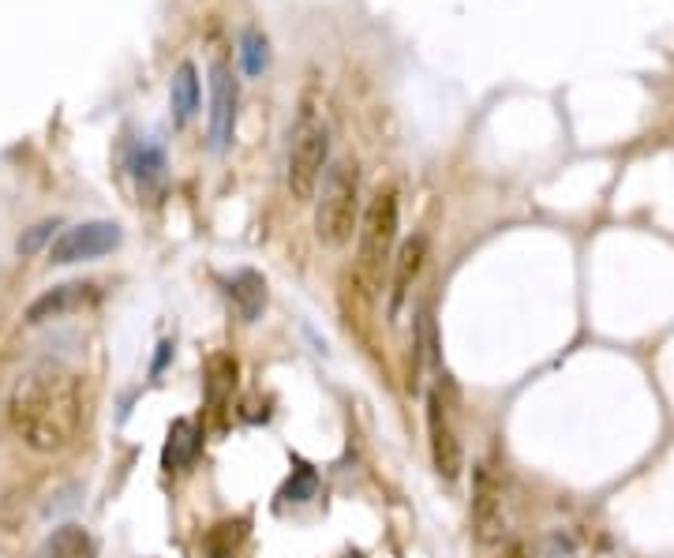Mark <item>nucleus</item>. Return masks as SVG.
Instances as JSON below:
<instances>
[{
  "instance_id": "f257e3e1",
  "label": "nucleus",
  "mask_w": 674,
  "mask_h": 558,
  "mask_svg": "<svg viewBox=\"0 0 674 558\" xmlns=\"http://www.w3.org/2000/svg\"><path fill=\"white\" fill-rule=\"evenodd\" d=\"M15 435L38 453H57L79 435L83 427V390L79 375L64 364H34L31 371L15 382L12 401H8Z\"/></svg>"
},
{
  "instance_id": "f03ea898",
  "label": "nucleus",
  "mask_w": 674,
  "mask_h": 558,
  "mask_svg": "<svg viewBox=\"0 0 674 558\" xmlns=\"http://www.w3.org/2000/svg\"><path fill=\"white\" fill-rule=\"evenodd\" d=\"M330 128L315 112L311 102L300 106L293 132H288V154H285V188L296 203H311L322 185V173L330 169Z\"/></svg>"
},
{
  "instance_id": "7ed1b4c3",
  "label": "nucleus",
  "mask_w": 674,
  "mask_h": 558,
  "mask_svg": "<svg viewBox=\"0 0 674 558\" xmlns=\"http://www.w3.org/2000/svg\"><path fill=\"white\" fill-rule=\"evenodd\" d=\"M356 225H360V169L353 158H338L315 199V233L327 248H345Z\"/></svg>"
},
{
  "instance_id": "20e7f679",
  "label": "nucleus",
  "mask_w": 674,
  "mask_h": 558,
  "mask_svg": "<svg viewBox=\"0 0 674 558\" xmlns=\"http://www.w3.org/2000/svg\"><path fill=\"white\" fill-rule=\"evenodd\" d=\"M393 244H398V191L387 188L367 203L360 222V270L371 285L382 282Z\"/></svg>"
},
{
  "instance_id": "39448f33",
  "label": "nucleus",
  "mask_w": 674,
  "mask_h": 558,
  "mask_svg": "<svg viewBox=\"0 0 674 558\" xmlns=\"http://www.w3.org/2000/svg\"><path fill=\"white\" fill-rule=\"evenodd\" d=\"M120 240H125V233H120L117 222H79L52 240L49 259L57 266L86 263V259H102L109 251H117Z\"/></svg>"
},
{
  "instance_id": "423d86ee",
  "label": "nucleus",
  "mask_w": 674,
  "mask_h": 558,
  "mask_svg": "<svg viewBox=\"0 0 674 558\" xmlns=\"http://www.w3.org/2000/svg\"><path fill=\"white\" fill-rule=\"evenodd\" d=\"M502 484H498L487 465H476V473H472V536H476V544L495 547L502 544Z\"/></svg>"
},
{
  "instance_id": "0eeeda50",
  "label": "nucleus",
  "mask_w": 674,
  "mask_h": 558,
  "mask_svg": "<svg viewBox=\"0 0 674 558\" xmlns=\"http://www.w3.org/2000/svg\"><path fill=\"white\" fill-rule=\"evenodd\" d=\"M236 128V80L225 60L210 64V151H225Z\"/></svg>"
},
{
  "instance_id": "6e6552de",
  "label": "nucleus",
  "mask_w": 674,
  "mask_h": 558,
  "mask_svg": "<svg viewBox=\"0 0 674 558\" xmlns=\"http://www.w3.org/2000/svg\"><path fill=\"white\" fill-rule=\"evenodd\" d=\"M427 439H431V461L439 468V476L458 479L461 468H465V458H461V442L453 435V424L446 416V401L439 390L427 394Z\"/></svg>"
},
{
  "instance_id": "1a4fd4ad",
  "label": "nucleus",
  "mask_w": 674,
  "mask_h": 558,
  "mask_svg": "<svg viewBox=\"0 0 674 558\" xmlns=\"http://www.w3.org/2000/svg\"><path fill=\"white\" fill-rule=\"evenodd\" d=\"M94 296H98L94 285H57V289H49L46 296H38V300L26 308V322L60 319V316H68V311H79L83 304H91Z\"/></svg>"
},
{
  "instance_id": "9d476101",
  "label": "nucleus",
  "mask_w": 674,
  "mask_h": 558,
  "mask_svg": "<svg viewBox=\"0 0 674 558\" xmlns=\"http://www.w3.org/2000/svg\"><path fill=\"white\" fill-rule=\"evenodd\" d=\"M424 259H427V240L424 237H413L401 244L398 259H393V296H390V311L398 316L401 300L409 296V285L416 282V274L424 270Z\"/></svg>"
},
{
  "instance_id": "9b49d317",
  "label": "nucleus",
  "mask_w": 674,
  "mask_h": 558,
  "mask_svg": "<svg viewBox=\"0 0 674 558\" xmlns=\"http://www.w3.org/2000/svg\"><path fill=\"white\" fill-rule=\"evenodd\" d=\"M199 450H203V435H199V427L191 420H173L169 439H165V450H162V465L169 468V473L188 468V465H196Z\"/></svg>"
},
{
  "instance_id": "f8f14e48",
  "label": "nucleus",
  "mask_w": 674,
  "mask_h": 558,
  "mask_svg": "<svg viewBox=\"0 0 674 558\" xmlns=\"http://www.w3.org/2000/svg\"><path fill=\"white\" fill-rule=\"evenodd\" d=\"M42 558H98V539L83 525H60L42 544Z\"/></svg>"
},
{
  "instance_id": "ddd939ff",
  "label": "nucleus",
  "mask_w": 674,
  "mask_h": 558,
  "mask_svg": "<svg viewBox=\"0 0 674 558\" xmlns=\"http://www.w3.org/2000/svg\"><path fill=\"white\" fill-rule=\"evenodd\" d=\"M128 173L139 188H151L165 180V151L154 143V139H139V143L128 146Z\"/></svg>"
},
{
  "instance_id": "4468645a",
  "label": "nucleus",
  "mask_w": 674,
  "mask_h": 558,
  "mask_svg": "<svg viewBox=\"0 0 674 558\" xmlns=\"http://www.w3.org/2000/svg\"><path fill=\"white\" fill-rule=\"evenodd\" d=\"M169 106H173V117H177V124H188V120L196 117V109H199V68L191 64V60H184L177 72H173Z\"/></svg>"
},
{
  "instance_id": "2eb2a0df",
  "label": "nucleus",
  "mask_w": 674,
  "mask_h": 558,
  "mask_svg": "<svg viewBox=\"0 0 674 558\" xmlns=\"http://www.w3.org/2000/svg\"><path fill=\"white\" fill-rule=\"evenodd\" d=\"M229 296H233L236 311H240V319L256 322L262 316V308H267V282H262L256 270H240L229 282Z\"/></svg>"
},
{
  "instance_id": "dca6fc26",
  "label": "nucleus",
  "mask_w": 674,
  "mask_h": 558,
  "mask_svg": "<svg viewBox=\"0 0 674 558\" xmlns=\"http://www.w3.org/2000/svg\"><path fill=\"white\" fill-rule=\"evenodd\" d=\"M236 375H240V368H236V360L229 353L210 356L206 360V401H210V408H222L225 401L233 397Z\"/></svg>"
},
{
  "instance_id": "f3484780",
  "label": "nucleus",
  "mask_w": 674,
  "mask_h": 558,
  "mask_svg": "<svg viewBox=\"0 0 674 558\" xmlns=\"http://www.w3.org/2000/svg\"><path fill=\"white\" fill-rule=\"evenodd\" d=\"M315 495H319V476H315V468L308 465H296L293 476H288V484L282 487V502H311Z\"/></svg>"
},
{
  "instance_id": "a211bd4d",
  "label": "nucleus",
  "mask_w": 674,
  "mask_h": 558,
  "mask_svg": "<svg viewBox=\"0 0 674 558\" xmlns=\"http://www.w3.org/2000/svg\"><path fill=\"white\" fill-rule=\"evenodd\" d=\"M240 64L248 75H259L270 64V46L259 31H244L240 34Z\"/></svg>"
},
{
  "instance_id": "6ab92c4d",
  "label": "nucleus",
  "mask_w": 674,
  "mask_h": 558,
  "mask_svg": "<svg viewBox=\"0 0 674 558\" xmlns=\"http://www.w3.org/2000/svg\"><path fill=\"white\" fill-rule=\"evenodd\" d=\"M57 229H60V222H38V225H34V229H26V233H23L15 248H20V256H34V251H38L42 244L52 240V233H57Z\"/></svg>"
},
{
  "instance_id": "aec40b11",
  "label": "nucleus",
  "mask_w": 674,
  "mask_h": 558,
  "mask_svg": "<svg viewBox=\"0 0 674 558\" xmlns=\"http://www.w3.org/2000/svg\"><path fill=\"white\" fill-rule=\"evenodd\" d=\"M169 353H173V345L165 342V345H162V353H157V360H154V375L165 368V360H169Z\"/></svg>"
},
{
  "instance_id": "412c9836",
  "label": "nucleus",
  "mask_w": 674,
  "mask_h": 558,
  "mask_svg": "<svg viewBox=\"0 0 674 558\" xmlns=\"http://www.w3.org/2000/svg\"><path fill=\"white\" fill-rule=\"evenodd\" d=\"M502 558H524V547H521V544H510V547L502 551Z\"/></svg>"
}]
</instances>
